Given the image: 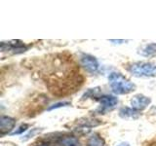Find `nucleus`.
Returning <instances> with one entry per match:
<instances>
[{
	"label": "nucleus",
	"mask_w": 156,
	"mask_h": 146,
	"mask_svg": "<svg viewBox=\"0 0 156 146\" xmlns=\"http://www.w3.org/2000/svg\"><path fill=\"white\" fill-rule=\"evenodd\" d=\"M108 82L112 92L116 95H127L136 89L134 83L119 72H111L108 76Z\"/></svg>",
	"instance_id": "1"
},
{
	"label": "nucleus",
	"mask_w": 156,
	"mask_h": 146,
	"mask_svg": "<svg viewBox=\"0 0 156 146\" xmlns=\"http://www.w3.org/2000/svg\"><path fill=\"white\" fill-rule=\"evenodd\" d=\"M128 70L136 77H154L156 76V64L152 62L138 61L130 64Z\"/></svg>",
	"instance_id": "2"
},
{
	"label": "nucleus",
	"mask_w": 156,
	"mask_h": 146,
	"mask_svg": "<svg viewBox=\"0 0 156 146\" xmlns=\"http://www.w3.org/2000/svg\"><path fill=\"white\" fill-rule=\"evenodd\" d=\"M80 62L81 65L90 73L96 72L99 69L100 66L99 61H98L97 58L91 55H88V54H82L80 57Z\"/></svg>",
	"instance_id": "3"
},
{
	"label": "nucleus",
	"mask_w": 156,
	"mask_h": 146,
	"mask_svg": "<svg viewBox=\"0 0 156 146\" xmlns=\"http://www.w3.org/2000/svg\"><path fill=\"white\" fill-rule=\"evenodd\" d=\"M27 46L20 40H12L10 42L1 43V51H13L14 53H23L27 50Z\"/></svg>",
	"instance_id": "4"
},
{
	"label": "nucleus",
	"mask_w": 156,
	"mask_h": 146,
	"mask_svg": "<svg viewBox=\"0 0 156 146\" xmlns=\"http://www.w3.org/2000/svg\"><path fill=\"white\" fill-rule=\"evenodd\" d=\"M130 103L132 105V108H134L136 111H140L145 109L151 103V99L144 95H136L133 96Z\"/></svg>",
	"instance_id": "5"
},
{
	"label": "nucleus",
	"mask_w": 156,
	"mask_h": 146,
	"mask_svg": "<svg viewBox=\"0 0 156 146\" xmlns=\"http://www.w3.org/2000/svg\"><path fill=\"white\" fill-rule=\"evenodd\" d=\"M16 126V119L9 116L0 117V134L1 135L11 133V130Z\"/></svg>",
	"instance_id": "6"
},
{
	"label": "nucleus",
	"mask_w": 156,
	"mask_h": 146,
	"mask_svg": "<svg viewBox=\"0 0 156 146\" xmlns=\"http://www.w3.org/2000/svg\"><path fill=\"white\" fill-rule=\"evenodd\" d=\"M100 103H101V110H108L115 107L118 103V99L113 96H102L100 97Z\"/></svg>",
	"instance_id": "7"
},
{
	"label": "nucleus",
	"mask_w": 156,
	"mask_h": 146,
	"mask_svg": "<svg viewBox=\"0 0 156 146\" xmlns=\"http://www.w3.org/2000/svg\"><path fill=\"white\" fill-rule=\"evenodd\" d=\"M58 145L60 146H81L80 141L78 140L75 136L71 135H65L60 136L58 141Z\"/></svg>",
	"instance_id": "8"
},
{
	"label": "nucleus",
	"mask_w": 156,
	"mask_h": 146,
	"mask_svg": "<svg viewBox=\"0 0 156 146\" xmlns=\"http://www.w3.org/2000/svg\"><path fill=\"white\" fill-rule=\"evenodd\" d=\"M119 115L123 119H136L139 116V111L135 110L134 108L129 107H123L119 111Z\"/></svg>",
	"instance_id": "9"
},
{
	"label": "nucleus",
	"mask_w": 156,
	"mask_h": 146,
	"mask_svg": "<svg viewBox=\"0 0 156 146\" xmlns=\"http://www.w3.org/2000/svg\"><path fill=\"white\" fill-rule=\"evenodd\" d=\"M105 139L97 134L91 135L87 141V146H105Z\"/></svg>",
	"instance_id": "10"
},
{
	"label": "nucleus",
	"mask_w": 156,
	"mask_h": 146,
	"mask_svg": "<svg viewBox=\"0 0 156 146\" xmlns=\"http://www.w3.org/2000/svg\"><path fill=\"white\" fill-rule=\"evenodd\" d=\"M140 54L144 57H150V56L155 55L156 54V43L147 44V45L141 49Z\"/></svg>",
	"instance_id": "11"
},
{
	"label": "nucleus",
	"mask_w": 156,
	"mask_h": 146,
	"mask_svg": "<svg viewBox=\"0 0 156 146\" xmlns=\"http://www.w3.org/2000/svg\"><path fill=\"white\" fill-rule=\"evenodd\" d=\"M70 105V102L68 101H62V102H57V103L51 105L50 107L48 108V111L53 110V109H57V108H60V107H66V106H69Z\"/></svg>",
	"instance_id": "12"
},
{
	"label": "nucleus",
	"mask_w": 156,
	"mask_h": 146,
	"mask_svg": "<svg viewBox=\"0 0 156 146\" xmlns=\"http://www.w3.org/2000/svg\"><path fill=\"white\" fill-rule=\"evenodd\" d=\"M99 88H95V89H90V90H88L85 94H84V96H83L82 97H83V99H89V97H93L96 94H98L99 92Z\"/></svg>",
	"instance_id": "13"
},
{
	"label": "nucleus",
	"mask_w": 156,
	"mask_h": 146,
	"mask_svg": "<svg viewBox=\"0 0 156 146\" xmlns=\"http://www.w3.org/2000/svg\"><path fill=\"white\" fill-rule=\"evenodd\" d=\"M27 129H28V125H27V124H22L21 126L19 127L18 129H16V130L13 131V133H11V134H12V135H15V134H21L23 133V131H26Z\"/></svg>",
	"instance_id": "14"
},
{
	"label": "nucleus",
	"mask_w": 156,
	"mask_h": 146,
	"mask_svg": "<svg viewBox=\"0 0 156 146\" xmlns=\"http://www.w3.org/2000/svg\"><path fill=\"white\" fill-rule=\"evenodd\" d=\"M110 42H113V43H120V42H125V40H110Z\"/></svg>",
	"instance_id": "15"
},
{
	"label": "nucleus",
	"mask_w": 156,
	"mask_h": 146,
	"mask_svg": "<svg viewBox=\"0 0 156 146\" xmlns=\"http://www.w3.org/2000/svg\"><path fill=\"white\" fill-rule=\"evenodd\" d=\"M118 146H130V145H129V143H121Z\"/></svg>",
	"instance_id": "16"
},
{
	"label": "nucleus",
	"mask_w": 156,
	"mask_h": 146,
	"mask_svg": "<svg viewBox=\"0 0 156 146\" xmlns=\"http://www.w3.org/2000/svg\"><path fill=\"white\" fill-rule=\"evenodd\" d=\"M39 146H44V145H39Z\"/></svg>",
	"instance_id": "17"
}]
</instances>
